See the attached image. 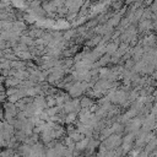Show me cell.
Segmentation results:
<instances>
[{"mask_svg":"<svg viewBox=\"0 0 157 157\" xmlns=\"http://www.w3.org/2000/svg\"><path fill=\"white\" fill-rule=\"evenodd\" d=\"M17 107H16L15 103L12 102H9L7 101L5 104H4V115H5V120L6 122H10L12 118L16 117V114H17Z\"/></svg>","mask_w":157,"mask_h":157,"instance_id":"cell-1","label":"cell"},{"mask_svg":"<svg viewBox=\"0 0 157 157\" xmlns=\"http://www.w3.org/2000/svg\"><path fill=\"white\" fill-rule=\"evenodd\" d=\"M5 85L7 86V87H11V86H19L20 85V82H21V80H19L17 77H15V76H12V75H10L9 77H6L5 79Z\"/></svg>","mask_w":157,"mask_h":157,"instance_id":"cell-2","label":"cell"},{"mask_svg":"<svg viewBox=\"0 0 157 157\" xmlns=\"http://www.w3.org/2000/svg\"><path fill=\"white\" fill-rule=\"evenodd\" d=\"M88 144H90V140H88V137H86V139H82L80 141H77L75 146L77 150H85L86 147H88Z\"/></svg>","mask_w":157,"mask_h":157,"instance_id":"cell-3","label":"cell"},{"mask_svg":"<svg viewBox=\"0 0 157 157\" xmlns=\"http://www.w3.org/2000/svg\"><path fill=\"white\" fill-rule=\"evenodd\" d=\"M19 42L23 43V44H26V46H32V44H35V41L33 38H32L31 36H20V41Z\"/></svg>","mask_w":157,"mask_h":157,"instance_id":"cell-4","label":"cell"},{"mask_svg":"<svg viewBox=\"0 0 157 157\" xmlns=\"http://www.w3.org/2000/svg\"><path fill=\"white\" fill-rule=\"evenodd\" d=\"M104 49H106V53H107V54L112 55V54H113V53L118 49V44L115 43V42H114V43H108V44L106 46V48H104Z\"/></svg>","mask_w":157,"mask_h":157,"instance_id":"cell-5","label":"cell"},{"mask_svg":"<svg viewBox=\"0 0 157 157\" xmlns=\"http://www.w3.org/2000/svg\"><path fill=\"white\" fill-rule=\"evenodd\" d=\"M69 136L72 139L74 143H77V141H80V140L84 139V134L80 133V131H74V133H71Z\"/></svg>","mask_w":157,"mask_h":157,"instance_id":"cell-6","label":"cell"},{"mask_svg":"<svg viewBox=\"0 0 157 157\" xmlns=\"http://www.w3.org/2000/svg\"><path fill=\"white\" fill-rule=\"evenodd\" d=\"M120 21V16H113V17H111V20L108 21V25H111V26H117V25L119 23Z\"/></svg>","mask_w":157,"mask_h":157,"instance_id":"cell-7","label":"cell"},{"mask_svg":"<svg viewBox=\"0 0 157 157\" xmlns=\"http://www.w3.org/2000/svg\"><path fill=\"white\" fill-rule=\"evenodd\" d=\"M91 104H92V101H91L90 98H87V97L82 98L81 102H80V106H81V107H84V108H86V107H90Z\"/></svg>","mask_w":157,"mask_h":157,"instance_id":"cell-8","label":"cell"},{"mask_svg":"<svg viewBox=\"0 0 157 157\" xmlns=\"http://www.w3.org/2000/svg\"><path fill=\"white\" fill-rule=\"evenodd\" d=\"M100 39H101V37H95V38H92V41L87 42V44H88V46H95V44H97V43H100Z\"/></svg>","mask_w":157,"mask_h":157,"instance_id":"cell-9","label":"cell"},{"mask_svg":"<svg viewBox=\"0 0 157 157\" xmlns=\"http://www.w3.org/2000/svg\"><path fill=\"white\" fill-rule=\"evenodd\" d=\"M46 102H47V106H49V107H53V106L55 104V98H53V97H48Z\"/></svg>","mask_w":157,"mask_h":157,"instance_id":"cell-10","label":"cell"},{"mask_svg":"<svg viewBox=\"0 0 157 157\" xmlns=\"http://www.w3.org/2000/svg\"><path fill=\"white\" fill-rule=\"evenodd\" d=\"M9 155H12V152H11V150H10V147L7 148V150H5V151L0 152V156H9Z\"/></svg>","mask_w":157,"mask_h":157,"instance_id":"cell-11","label":"cell"}]
</instances>
